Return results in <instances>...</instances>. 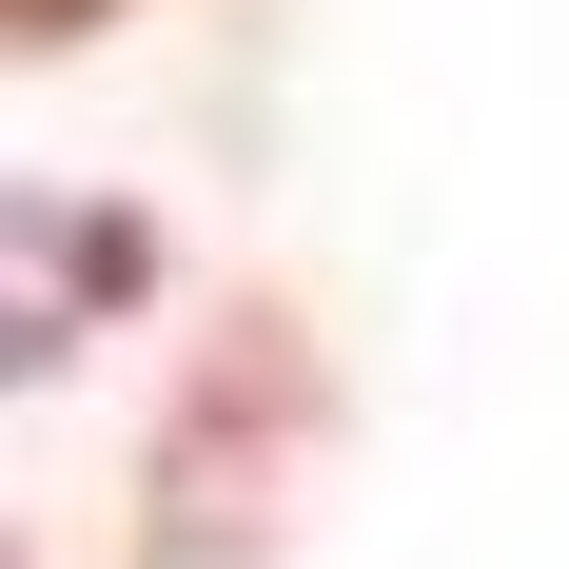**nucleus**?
Here are the masks:
<instances>
[{"instance_id": "obj_1", "label": "nucleus", "mask_w": 569, "mask_h": 569, "mask_svg": "<svg viewBox=\"0 0 569 569\" xmlns=\"http://www.w3.org/2000/svg\"><path fill=\"white\" fill-rule=\"evenodd\" d=\"M99 20H118V0H0V40H20V59H59V40H99Z\"/></svg>"}]
</instances>
